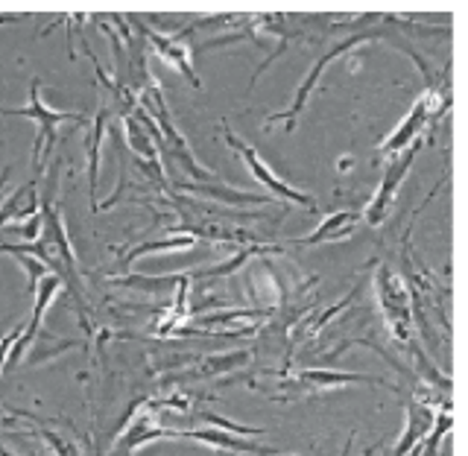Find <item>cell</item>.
Wrapping results in <instances>:
<instances>
[{
  "instance_id": "15",
  "label": "cell",
  "mask_w": 468,
  "mask_h": 456,
  "mask_svg": "<svg viewBox=\"0 0 468 456\" xmlns=\"http://www.w3.org/2000/svg\"><path fill=\"white\" fill-rule=\"evenodd\" d=\"M433 421L436 416L431 413L428 407L419 404V401H407V424H404V436L399 439L392 456H407L410 451H416L424 445V439L433 430Z\"/></svg>"
},
{
  "instance_id": "3",
  "label": "cell",
  "mask_w": 468,
  "mask_h": 456,
  "mask_svg": "<svg viewBox=\"0 0 468 456\" xmlns=\"http://www.w3.org/2000/svg\"><path fill=\"white\" fill-rule=\"evenodd\" d=\"M448 102H451V97L445 94V88L439 82H428L424 94H419V100L413 102V109L407 111L404 121L395 126L384 141H380L378 158L392 161V158H399L404 150H410V146L421 138L424 126L433 123L436 117H442L448 111Z\"/></svg>"
},
{
  "instance_id": "11",
  "label": "cell",
  "mask_w": 468,
  "mask_h": 456,
  "mask_svg": "<svg viewBox=\"0 0 468 456\" xmlns=\"http://www.w3.org/2000/svg\"><path fill=\"white\" fill-rule=\"evenodd\" d=\"M179 439H194V442L223 453V456H240V453H246V456H284L282 451H275L270 445H261L249 436L223 430V428H197V430L182 433Z\"/></svg>"
},
{
  "instance_id": "2",
  "label": "cell",
  "mask_w": 468,
  "mask_h": 456,
  "mask_svg": "<svg viewBox=\"0 0 468 456\" xmlns=\"http://www.w3.org/2000/svg\"><path fill=\"white\" fill-rule=\"evenodd\" d=\"M375 296L395 343H401V348H407L416 360L428 363L424 360V351L413 340V304H410V292L401 281V275L392 272L389 267H380L375 275Z\"/></svg>"
},
{
  "instance_id": "16",
  "label": "cell",
  "mask_w": 468,
  "mask_h": 456,
  "mask_svg": "<svg viewBox=\"0 0 468 456\" xmlns=\"http://www.w3.org/2000/svg\"><path fill=\"white\" fill-rule=\"evenodd\" d=\"M109 123V106L100 102V109L94 114V121L88 123V138H85V153H88V194H91V208H94V194H97V173H100V143L106 135Z\"/></svg>"
},
{
  "instance_id": "22",
  "label": "cell",
  "mask_w": 468,
  "mask_h": 456,
  "mask_svg": "<svg viewBox=\"0 0 468 456\" xmlns=\"http://www.w3.org/2000/svg\"><path fill=\"white\" fill-rule=\"evenodd\" d=\"M182 275L173 278H114L117 287H129V290H141V292H165L170 287H179Z\"/></svg>"
},
{
  "instance_id": "10",
  "label": "cell",
  "mask_w": 468,
  "mask_h": 456,
  "mask_svg": "<svg viewBox=\"0 0 468 456\" xmlns=\"http://www.w3.org/2000/svg\"><path fill=\"white\" fill-rule=\"evenodd\" d=\"M121 123H123V135L129 150L138 155L141 167H150V173L155 175L158 182H165V164H161V155H158V146H155V135H153V123L141 109L135 114L121 111Z\"/></svg>"
},
{
  "instance_id": "19",
  "label": "cell",
  "mask_w": 468,
  "mask_h": 456,
  "mask_svg": "<svg viewBox=\"0 0 468 456\" xmlns=\"http://www.w3.org/2000/svg\"><path fill=\"white\" fill-rule=\"evenodd\" d=\"M284 246H246L243 252H238L231 260H226V263H219V267H214V270H197V272H190L187 278H226V275H231L234 270H240L246 260H252V258H261V255H272V252H282Z\"/></svg>"
},
{
  "instance_id": "27",
  "label": "cell",
  "mask_w": 468,
  "mask_h": 456,
  "mask_svg": "<svg viewBox=\"0 0 468 456\" xmlns=\"http://www.w3.org/2000/svg\"><path fill=\"white\" fill-rule=\"evenodd\" d=\"M375 451H378V448H369V451H366L363 456H375Z\"/></svg>"
},
{
  "instance_id": "1",
  "label": "cell",
  "mask_w": 468,
  "mask_h": 456,
  "mask_svg": "<svg viewBox=\"0 0 468 456\" xmlns=\"http://www.w3.org/2000/svg\"><path fill=\"white\" fill-rule=\"evenodd\" d=\"M141 102H144V114L150 117V123H153V135H155V141H161V146H165V150H167L176 161H179V164H182L190 175H194V179H202V182L214 179L217 173H214L211 167H205L202 161L194 155V150H190L187 138L179 132V126H176L173 114H170L167 102H165V94H161V88H158L155 80L141 91Z\"/></svg>"
},
{
  "instance_id": "4",
  "label": "cell",
  "mask_w": 468,
  "mask_h": 456,
  "mask_svg": "<svg viewBox=\"0 0 468 456\" xmlns=\"http://www.w3.org/2000/svg\"><path fill=\"white\" fill-rule=\"evenodd\" d=\"M0 114H12V117H27V121H36V143H33V179H41L44 170V150L50 153V146L56 141V126L58 123H88V117L80 111H58L41 100V80H33L29 85V106L24 109H0Z\"/></svg>"
},
{
  "instance_id": "18",
  "label": "cell",
  "mask_w": 468,
  "mask_h": 456,
  "mask_svg": "<svg viewBox=\"0 0 468 456\" xmlns=\"http://www.w3.org/2000/svg\"><path fill=\"white\" fill-rule=\"evenodd\" d=\"M182 190H187V194L208 196V199L229 202V205H267V202H275L267 194H243V190H231L226 185H219V187H211V185H182Z\"/></svg>"
},
{
  "instance_id": "13",
  "label": "cell",
  "mask_w": 468,
  "mask_h": 456,
  "mask_svg": "<svg viewBox=\"0 0 468 456\" xmlns=\"http://www.w3.org/2000/svg\"><path fill=\"white\" fill-rule=\"evenodd\" d=\"M58 287H62V278L58 275H48L44 281L33 290V296H36V304H33V319H29V325L24 328V334L18 336V343H15V355L9 357V363H6V369H12L15 363L21 360V355H24V348H29L33 345V340L38 336V331H41V322H44V313H48V307H50V302L56 299V292H58Z\"/></svg>"
},
{
  "instance_id": "25",
  "label": "cell",
  "mask_w": 468,
  "mask_h": 456,
  "mask_svg": "<svg viewBox=\"0 0 468 456\" xmlns=\"http://www.w3.org/2000/svg\"><path fill=\"white\" fill-rule=\"evenodd\" d=\"M18 21H24V15H0V27H4V24H18Z\"/></svg>"
},
{
  "instance_id": "5",
  "label": "cell",
  "mask_w": 468,
  "mask_h": 456,
  "mask_svg": "<svg viewBox=\"0 0 468 456\" xmlns=\"http://www.w3.org/2000/svg\"><path fill=\"white\" fill-rule=\"evenodd\" d=\"M372 38H378L375 29H360V33L348 36V38H343V41H336L334 48H331L325 56H322L311 70H307V77H304V80H302V85L296 88V94H292L290 109L278 111V114H270L267 121H263V129H270V126H275V123H282V126H284V132H292V129H296L299 114L307 109V100H311V97L316 94L319 80H322V73H325V68L334 62V58H340V56L351 53V50L357 48V44H366V41H372Z\"/></svg>"
},
{
  "instance_id": "9",
  "label": "cell",
  "mask_w": 468,
  "mask_h": 456,
  "mask_svg": "<svg viewBox=\"0 0 468 456\" xmlns=\"http://www.w3.org/2000/svg\"><path fill=\"white\" fill-rule=\"evenodd\" d=\"M158 413L161 409H155V404H144L141 413L132 416L121 439L114 442L112 456H135L138 448L155 442V439H179L182 430H167L165 424H158Z\"/></svg>"
},
{
  "instance_id": "6",
  "label": "cell",
  "mask_w": 468,
  "mask_h": 456,
  "mask_svg": "<svg viewBox=\"0 0 468 456\" xmlns=\"http://www.w3.org/2000/svg\"><path fill=\"white\" fill-rule=\"evenodd\" d=\"M272 377H282V392L272 395V401H296L302 395H314V392H325V389H340L351 384H372V387H389L384 377L375 375H363V372H336V369H302L296 375L287 372H267ZM395 389V387H389Z\"/></svg>"
},
{
  "instance_id": "7",
  "label": "cell",
  "mask_w": 468,
  "mask_h": 456,
  "mask_svg": "<svg viewBox=\"0 0 468 456\" xmlns=\"http://www.w3.org/2000/svg\"><path fill=\"white\" fill-rule=\"evenodd\" d=\"M223 138H226V143L231 146L234 153H238L240 158H243V164H246V170H249V175L267 190V196H272V199H282V202H292V205H302L304 211H316V199L311 196V194H304V190H299V187H292L290 182H284L282 175H278L267 161H263L261 155H258V150L252 143H246L240 135H234V132L223 123Z\"/></svg>"
},
{
  "instance_id": "20",
  "label": "cell",
  "mask_w": 468,
  "mask_h": 456,
  "mask_svg": "<svg viewBox=\"0 0 468 456\" xmlns=\"http://www.w3.org/2000/svg\"><path fill=\"white\" fill-rule=\"evenodd\" d=\"M252 360V351H231V355H219V357H208L202 366L197 377H217V375H229L234 369H240Z\"/></svg>"
},
{
  "instance_id": "28",
  "label": "cell",
  "mask_w": 468,
  "mask_h": 456,
  "mask_svg": "<svg viewBox=\"0 0 468 456\" xmlns=\"http://www.w3.org/2000/svg\"><path fill=\"white\" fill-rule=\"evenodd\" d=\"M0 456H12L9 451H4V448H0Z\"/></svg>"
},
{
  "instance_id": "12",
  "label": "cell",
  "mask_w": 468,
  "mask_h": 456,
  "mask_svg": "<svg viewBox=\"0 0 468 456\" xmlns=\"http://www.w3.org/2000/svg\"><path fill=\"white\" fill-rule=\"evenodd\" d=\"M141 33H144L146 38H150L153 50L161 56V62L170 65V68H176L179 73H185V77L190 80V85H194V88L202 85V82H199V73L194 70V58H190V48H187V41H185V38H179V36H167V33H155V29H146L144 24H141Z\"/></svg>"
},
{
  "instance_id": "21",
  "label": "cell",
  "mask_w": 468,
  "mask_h": 456,
  "mask_svg": "<svg viewBox=\"0 0 468 456\" xmlns=\"http://www.w3.org/2000/svg\"><path fill=\"white\" fill-rule=\"evenodd\" d=\"M29 190H33V182H29L27 187H18L15 194L4 202V208H0V228L9 226V223H24V217L27 219H33L38 214L36 211H24V199H29Z\"/></svg>"
},
{
  "instance_id": "24",
  "label": "cell",
  "mask_w": 468,
  "mask_h": 456,
  "mask_svg": "<svg viewBox=\"0 0 468 456\" xmlns=\"http://www.w3.org/2000/svg\"><path fill=\"white\" fill-rule=\"evenodd\" d=\"M9 175H12V167H4V170H0V196H4V187L9 185Z\"/></svg>"
},
{
  "instance_id": "14",
  "label": "cell",
  "mask_w": 468,
  "mask_h": 456,
  "mask_svg": "<svg viewBox=\"0 0 468 456\" xmlns=\"http://www.w3.org/2000/svg\"><path fill=\"white\" fill-rule=\"evenodd\" d=\"M360 226V214L357 211H336L328 214L322 223L314 228V234H307L302 240H292L296 246H322V243H343Z\"/></svg>"
},
{
  "instance_id": "26",
  "label": "cell",
  "mask_w": 468,
  "mask_h": 456,
  "mask_svg": "<svg viewBox=\"0 0 468 456\" xmlns=\"http://www.w3.org/2000/svg\"><path fill=\"white\" fill-rule=\"evenodd\" d=\"M351 445H355V436H351L348 442H346V448L340 451V456H348V453H351Z\"/></svg>"
},
{
  "instance_id": "17",
  "label": "cell",
  "mask_w": 468,
  "mask_h": 456,
  "mask_svg": "<svg viewBox=\"0 0 468 456\" xmlns=\"http://www.w3.org/2000/svg\"><path fill=\"white\" fill-rule=\"evenodd\" d=\"M197 246V238H190V234H173V238H165V240H153V243H141L135 249H129L121 260V272H129L132 263L138 258H146V255H158V252H185V249H194Z\"/></svg>"
},
{
  "instance_id": "8",
  "label": "cell",
  "mask_w": 468,
  "mask_h": 456,
  "mask_svg": "<svg viewBox=\"0 0 468 456\" xmlns=\"http://www.w3.org/2000/svg\"><path fill=\"white\" fill-rule=\"evenodd\" d=\"M421 150V141H416L410 150H404L399 158H392L387 170H384V179H380L378 190H375V196L372 202L366 205V211H363V219L369 226H380V223H387V217L392 214V205L395 199H399V187L404 185L407 179V173L410 167H413V161H416V153Z\"/></svg>"
},
{
  "instance_id": "23",
  "label": "cell",
  "mask_w": 468,
  "mask_h": 456,
  "mask_svg": "<svg viewBox=\"0 0 468 456\" xmlns=\"http://www.w3.org/2000/svg\"><path fill=\"white\" fill-rule=\"evenodd\" d=\"M24 334V328H12L4 340H0V375L6 372V363H9V355H12V348L15 343H18V336Z\"/></svg>"
}]
</instances>
